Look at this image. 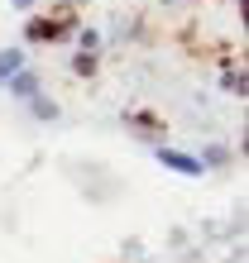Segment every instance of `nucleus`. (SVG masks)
Here are the masks:
<instances>
[{
    "label": "nucleus",
    "instance_id": "7ed1b4c3",
    "mask_svg": "<svg viewBox=\"0 0 249 263\" xmlns=\"http://www.w3.org/2000/svg\"><path fill=\"white\" fill-rule=\"evenodd\" d=\"M5 86H10V96H20V101H34V96H39V77L29 72V67H20Z\"/></svg>",
    "mask_w": 249,
    "mask_h": 263
},
{
    "label": "nucleus",
    "instance_id": "39448f33",
    "mask_svg": "<svg viewBox=\"0 0 249 263\" xmlns=\"http://www.w3.org/2000/svg\"><path fill=\"white\" fill-rule=\"evenodd\" d=\"M20 67H24V53H20V48H0V86H5Z\"/></svg>",
    "mask_w": 249,
    "mask_h": 263
},
{
    "label": "nucleus",
    "instance_id": "9d476101",
    "mask_svg": "<svg viewBox=\"0 0 249 263\" xmlns=\"http://www.w3.org/2000/svg\"><path fill=\"white\" fill-rule=\"evenodd\" d=\"M29 5H34V0H14V10H29Z\"/></svg>",
    "mask_w": 249,
    "mask_h": 263
},
{
    "label": "nucleus",
    "instance_id": "423d86ee",
    "mask_svg": "<svg viewBox=\"0 0 249 263\" xmlns=\"http://www.w3.org/2000/svg\"><path fill=\"white\" fill-rule=\"evenodd\" d=\"M29 110H34L39 120H58V105H53L48 96H34V101H29Z\"/></svg>",
    "mask_w": 249,
    "mask_h": 263
},
{
    "label": "nucleus",
    "instance_id": "f03ea898",
    "mask_svg": "<svg viewBox=\"0 0 249 263\" xmlns=\"http://www.w3.org/2000/svg\"><path fill=\"white\" fill-rule=\"evenodd\" d=\"M158 163L173 167V173H182V177H201V173H206V163H201V158H192V153H177V148H163V144H158Z\"/></svg>",
    "mask_w": 249,
    "mask_h": 263
},
{
    "label": "nucleus",
    "instance_id": "0eeeda50",
    "mask_svg": "<svg viewBox=\"0 0 249 263\" xmlns=\"http://www.w3.org/2000/svg\"><path fill=\"white\" fill-rule=\"evenodd\" d=\"M72 72L77 77H91V72H96V53H77L72 58Z\"/></svg>",
    "mask_w": 249,
    "mask_h": 263
},
{
    "label": "nucleus",
    "instance_id": "f257e3e1",
    "mask_svg": "<svg viewBox=\"0 0 249 263\" xmlns=\"http://www.w3.org/2000/svg\"><path fill=\"white\" fill-rule=\"evenodd\" d=\"M72 29H77V10H72V5H58L48 20H43V14H34V20L24 24V39H29V43H43V39L58 43V39H67Z\"/></svg>",
    "mask_w": 249,
    "mask_h": 263
},
{
    "label": "nucleus",
    "instance_id": "6e6552de",
    "mask_svg": "<svg viewBox=\"0 0 249 263\" xmlns=\"http://www.w3.org/2000/svg\"><path fill=\"white\" fill-rule=\"evenodd\" d=\"M225 86L235 91V96H244V86H249V82H244V67H240V72H225Z\"/></svg>",
    "mask_w": 249,
    "mask_h": 263
},
{
    "label": "nucleus",
    "instance_id": "20e7f679",
    "mask_svg": "<svg viewBox=\"0 0 249 263\" xmlns=\"http://www.w3.org/2000/svg\"><path fill=\"white\" fill-rule=\"evenodd\" d=\"M124 120H130V125H139V134H153V139H158V134L168 129V125H163V120L153 115V110H130Z\"/></svg>",
    "mask_w": 249,
    "mask_h": 263
},
{
    "label": "nucleus",
    "instance_id": "1a4fd4ad",
    "mask_svg": "<svg viewBox=\"0 0 249 263\" xmlns=\"http://www.w3.org/2000/svg\"><path fill=\"white\" fill-rule=\"evenodd\" d=\"M96 43H101V39H96V29H82V53H91Z\"/></svg>",
    "mask_w": 249,
    "mask_h": 263
}]
</instances>
